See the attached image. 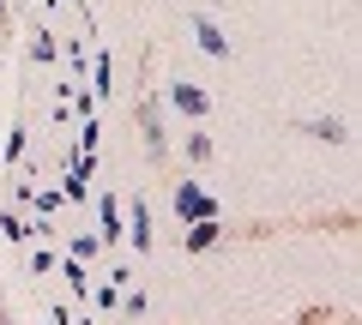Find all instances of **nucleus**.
<instances>
[{"instance_id": "obj_3", "label": "nucleus", "mask_w": 362, "mask_h": 325, "mask_svg": "<svg viewBox=\"0 0 362 325\" xmlns=\"http://www.w3.org/2000/svg\"><path fill=\"white\" fill-rule=\"evenodd\" d=\"M121 241H133L139 253H151L157 229H151V205H145V199H133V205H127V223H121Z\"/></svg>"}, {"instance_id": "obj_9", "label": "nucleus", "mask_w": 362, "mask_h": 325, "mask_svg": "<svg viewBox=\"0 0 362 325\" xmlns=\"http://www.w3.org/2000/svg\"><path fill=\"white\" fill-rule=\"evenodd\" d=\"M61 277H66V283H73V295H85V289H90V271H85V259H73V253H66Z\"/></svg>"}, {"instance_id": "obj_10", "label": "nucleus", "mask_w": 362, "mask_h": 325, "mask_svg": "<svg viewBox=\"0 0 362 325\" xmlns=\"http://www.w3.org/2000/svg\"><path fill=\"white\" fill-rule=\"evenodd\" d=\"M109 73H115V61H109V54H97V66H90V78H97V85H90V97L109 91Z\"/></svg>"}, {"instance_id": "obj_11", "label": "nucleus", "mask_w": 362, "mask_h": 325, "mask_svg": "<svg viewBox=\"0 0 362 325\" xmlns=\"http://www.w3.org/2000/svg\"><path fill=\"white\" fill-rule=\"evenodd\" d=\"M66 253H73V259H97L103 241H97V235H73V247H66Z\"/></svg>"}, {"instance_id": "obj_5", "label": "nucleus", "mask_w": 362, "mask_h": 325, "mask_svg": "<svg viewBox=\"0 0 362 325\" xmlns=\"http://www.w3.org/2000/svg\"><path fill=\"white\" fill-rule=\"evenodd\" d=\"M194 42L211 54V61H230V37L218 30V18H206V13H199V18H194Z\"/></svg>"}, {"instance_id": "obj_1", "label": "nucleus", "mask_w": 362, "mask_h": 325, "mask_svg": "<svg viewBox=\"0 0 362 325\" xmlns=\"http://www.w3.org/2000/svg\"><path fill=\"white\" fill-rule=\"evenodd\" d=\"M169 109L187 115V121H206L211 115V97H206V85H194V78H175V85H169Z\"/></svg>"}, {"instance_id": "obj_13", "label": "nucleus", "mask_w": 362, "mask_h": 325, "mask_svg": "<svg viewBox=\"0 0 362 325\" xmlns=\"http://www.w3.org/2000/svg\"><path fill=\"white\" fill-rule=\"evenodd\" d=\"M30 54H37V61H54V37H49V30H42V37L30 42Z\"/></svg>"}, {"instance_id": "obj_12", "label": "nucleus", "mask_w": 362, "mask_h": 325, "mask_svg": "<svg viewBox=\"0 0 362 325\" xmlns=\"http://www.w3.org/2000/svg\"><path fill=\"white\" fill-rule=\"evenodd\" d=\"M187 157H194V163H206V157H211V139H206V133H187Z\"/></svg>"}, {"instance_id": "obj_2", "label": "nucleus", "mask_w": 362, "mask_h": 325, "mask_svg": "<svg viewBox=\"0 0 362 325\" xmlns=\"http://www.w3.org/2000/svg\"><path fill=\"white\" fill-rule=\"evenodd\" d=\"M175 217H181V223H194V217H218V199H211L199 181H175Z\"/></svg>"}, {"instance_id": "obj_6", "label": "nucleus", "mask_w": 362, "mask_h": 325, "mask_svg": "<svg viewBox=\"0 0 362 325\" xmlns=\"http://www.w3.org/2000/svg\"><path fill=\"white\" fill-rule=\"evenodd\" d=\"M97 223H103V229H97V241H103V247H109V241H121V199H97Z\"/></svg>"}, {"instance_id": "obj_4", "label": "nucleus", "mask_w": 362, "mask_h": 325, "mask_svg": "<svg viewBox=\"0 0 362 325\" xmlns=\"http://www.w3.org/2000/svg\"><path fill=\"white\" fill-rule=\"evenodd\" d=\"M181 241H187V253H206V247H218V241H223V223L218 217H194L187 229H181Z\"/></svg>"}, {"instance_id": "obj_7", "label": "nucleus", "mask_w": 362, "mask_h": 325, "mask_svg": "<svg viewBox=\"0 0 362 325\" xmlns=\"http://www.w3.org/2000/svg\"><path fill=\"white\" fill-rule=\"evenodd\" d=\"M139 133H145V145H151V157H163V109L157 103H139Z\"/></svg>"}, {"instance_id": "obj_8", "label": "nucleus", "mask_w": 362, "mask_h": 325, "mask_svg": "<svg viewBox=\"0 0 362 325\" xmlns=\"http://www.w3.org/2000/svg\"><path fill=\"white\" fill-rule=\"evenodd\" d=\"M308 139H326V145H344L350 133H344V121H326V115H320V121H308Z\"/></svg>"}]
</instances>
